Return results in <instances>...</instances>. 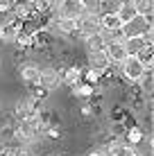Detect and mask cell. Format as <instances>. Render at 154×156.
<instances>
[{
  "label": "cell",
  "instance_id": "cell-13",
  "mask_svg": "<svg viewBox=\"0 0 154 156\" xmlns=\"http://www.w3.org/2000/svg\"><path fill=\"white\" fill-rule=\"evenodd\" d=\"M18 34V25L16 23H0V41L2 43H14Z\"/></svg>",
  "mask_w": 154,
  "mask_h": 156
},
{
  "label": "cell",
  "instance_id": "cell-16",
  "mask_svg": "<svg viewBox=\"0 0 154 156\" xmlns=\"http://www.w3.org/2000/svg\"><path fill=\"white\" fill-rule=\"evenodd\" d=\"M120 5H123V0H102L100 2V16L102 14H118Z\"/></svg>",
  "mask_w": 154,
  "mask_h": 156
},
{
  "label": "cell",
  "instance_id": "cell-20",
  "mask_svg": "<svg viewBox=\"0 0 154 156\" xmlns=\"http://www.w3.org/2000/svg\"><path fill=\"white\" fill-rule=\"evenodd\" d=\"M14 43H18L20 48H30V45H34V36L27 34V32H23V30H18V34H16V41Z\"/></svg>",
  "mask_w": 154,
  "mask_h": 156
},
{
  "label": "cell",
  "instance_id": "cell-15",
  "mask_svg": "<svg viewBox=\"0 0 154 156\" xmlns=\"http://www.w3.org/2000/svg\"><path fill=\"white\" fill-rule=\"evenodd\" d=\"M136 84H141L143 93L150 98V95H152V68H145V73L138 77V82H136Z\"/></svg>",
  "mask_w": 154,
  "mask_h": 156
},
{
  "label": "cell",
  "instance_id": "cell-7",
  "mask_svg": "<svg viewBox=\"0 0 154 156\" xmlns=\"http://www.w3.org/2000/svg\"><path fill=\"white\" fill-rule=\"evenodd\" d=\"M36 98H32V95H25V98H20L16 102V118L18 120H25V118H30L32 113L36 111Z\"/></svg>",
  "mask_w": 154,
  "mask_h": 156
},
{
  "label": "cell",
  "instance_id": "cell-11",
  "mask_svg": "<svg viewBox=\"0 0 154 156\" xmlns=\"http://www.w3.org/2000/svg\"><path fill=\"white\" fill-rule=\"evenodd\" d=\"M104 55L109 57L111 63H123L125 57H127V52H125L123 43H111V45H104Z\"/></svg>",
  "mask_w": 154,
  "mask_h": 156
},
{
  "label": "cell",
  "instance_id": "cell-1",
  "mask_svg": "<svg viewBox=\"0 0 154 156\" xmlns=\"http://www.w3.org/2000/svg\"><path fill=\"white\" fill-rule=\"evenodd\" d=\"M100 32V14H91V12H84L79 18L75 20V34L79 39H88V36L98 34Z\"/></svg>",
  "mask_w": 154,
  "mask_h": 156
},
{
  "label": "cell",
  "instance_id": "cell-18",
  "mask_svg": "<svg viewBox=\"0 0 154 156\" xmlns=\"http://www.w3.org/2000/svg\"><path fill=\"white\" fill-rule=\"evenodd\" d=\"M136 16V9L131 7V2H123L120 5V9H118V18H120V25L127 23L129 18H134Z\"/></svg>",
  "mask_w": 154,
  "mask_h": 156
},
{
  "label": "cell",
  "instance_id": "cell-17",
  "mask_svg": "<svg viewBox=\"0 0 154 156\" xmlns=\"http://www.w3.org/2000/svg\"><path fill=\"white\" fill-rule=\"evenodd\" d=\"M73 90H75V95L77 98H82V100H88L93 95V84H84V82H77L75 86H73Z\"/></svg>",
  "mask_w": 154,
  "mask_h": 156
},
{
  "label": "cell",
  "instance_id": "cell-23",
  "mask_svg": "<svg viewBox=\"0 0 154 156\" xmlns=\"http://www.w3.org/2000/svg\"><path fill=\"white\" fill-rule=\"evenodd\" d=\"M152 57H154V48H145V50L138 55V59L143 61V66H145V68H152V63H154Z\"/></svg>",
  "mask_w": 154,
  "mask_h": 156
},
{
  "label": "cell",
  "instance_id": "cell-21",
  "mask_svg": "<svg viewBox=\"0 0 154 156\" xmlns=\"http://www.w3.org/2000/svg\"><path fill=\"white\" fill-rule=\"evenodd\" d=\"M84 41H86V50L88 52H95V50H102V48H104L100 34H93V36H88V39H84Z\"/></svg>",
  "mask_w": 154,
  "mask_h": 156
},
{
  "label": "cell",
  "instance_id": "cell-3",
  "mask_svg": "<svg viewBox=\"0 0 154 156\" xmlns=\"http://www.w3.org/2000/svg\"><path fill=\"white\" fill-rule=\"evenodd\" d=\"M52 16L57 18H68V20H77L79 16L84 14V7H82V0H61L55 9L50 12Z\"/></svg>",
  "mask_w": 154,
  "mask_h": 156
},
{
  "label": "cell",
  "instance_id": "cell-24",
  "mask_svg": "<svg viewBox=\"0 0 154 156\" xmlns=\"http://www.w3.org/2000/svg\"><path fill=\"white\" fill-rule=\"evenodd\" d=\"M100 2H102V0H82V7H84V12L100 14Z\"/></svg>",
  "mask_w": 154,
  "mask_h": 156
},
{
  "label": "cell",
  "instance_id": "cell-22",
  "mask_svg": "<svg viewBox=\"0 0 154 156\" xmlns=\"http://www.w3.org/2000/svg\"><path fill=\"white\" fill-rule=\"evenodd\" d=\"M141 140H143V131H141L138 127H134V129L127 131V143H129V145H134V147H136Z\"/></svg>",
  "mask_w": 154,
  "mask_h": 156
},
{
  "label": "cell",
  "instance_id": "cell-6",
  "mask_svg": "<svg viewBox=\"0 0 154 156\" xmlns=\"http://www.w3.org/2000/svg\"><path fill=\"white\" fill-rule=\"evenodd\" d=\"M9 12L14 14L16 20H25L30 18V16H34V5H32V0H14L12 7H9Z\"/></svg>",
  "mask_w": 154,
  "mask_h": 156
},
{
  "label": "cell",
  "instance_id": "cell-4",
  "mask_svg": "<svg viewBox=\"0 0 154 156\" xmlns=\"http://www.w3.org/2000/svg\"><path fill=\"white\" fill-rule=\"evenodd\" d=\"M145 73V66L138 57H125V61L120 63V75L127 79V82H138V77Z\"/></svg>",
  "mask_w": 154,
  "mask_h": 156
},
{
  "label": "cell",
  "instance_id": "cell-29",
  "mask_svg": "<svg viewBox=\"0 0 154 156\" xmlns=\"http://www.w3.org/2000/svg\"><path fill=\"white\" fill-rule=\"evenodd\" d=\"M88 156H102V154H100V152H93V154H88Z\"/></svg>",
  "mask_w": 154,
  "mask_h": 156
},
{
  "label": "cell",
  "instance_id": "cell-8",
  "mask_svg": "<svg viewBox=\"0 0 154 156\" xmlns=\"http://www.w3.org/2000/svg\"><path fill=\"white\" fill-rule=\"evenodd\" d=\"M39 77H41V68L36 66V63L27 61V63L20 66V79H23L27 86H36L39 84Z\"/></svg>",
  "mask_w": 154,
  "mask_h": 156
},
{
  "label": "cell",
  "instance_id": "cell-27",
  "mask_svg": "<svg viewBox=\"0 0 154 156\" xmlns=\"http://www.w3.org/2000/svg\"><path fill=\"white\" fill-rule=\"evenodd\" d=\"M59 2H61V0H50V5H52V9H55V7H57V5H59ZM52 9H50V12H52Z\"/></svg>",
  "mask_w": 154,
  "mask_h": 156
},
{
  "label": "cell",
  "instance_id": "cell-14",
  "mask_svg": "<svg viewBox=\"0 0 154 156\" xmlns=\"http://www.w3.org/2000/svg\"><path fill=\"white\" fill-rule=\"evenodd\" d=\"M131 7L141 16H152L154 14V0H131Z\"/></svg>",
  "mask_w": 154,
  "mask_h": 156
},
{
  "label": "cell",
  "instance_id": "cell-2",
  "mask_svg": "<svg viewBox=\"0 0 154 156\" xmlns=\"http://www.w3.org/2000/svg\"><path fill=\"white\" fill-rule=\"evenodd\" d=\"M120 27H123V34L125 36H143L147 30H152V16L136 14L134 18H129L127 23L120 25Z\"/></svg>",
  "mask_w": 154,
  "mask_h": 156
},
{
  "label": "cell",
  "instance_id": "cell-10",
  "mask_svg": "<svg viewBox=\"0 0 154 156\" xmlns=\"http://www.w3.org/2000/svg\"><path fill=\"white\" fill-rule=\"evenodd\" d=\"M100 39H102L104 45H111V43H123L125 41V34H123V27H100Z\"/></svg>",
  "mask_w": 154,
  "mask_h": 156
},
{
  "label": "cell",
  "instance_id": "cell-28",
  "mask_svg": "<svg viewBox=\"0 0 154 156\" xmlns=\"http://www.w3.org/2000/svg\"><path fill=\"white\" fill-rule=\"evenodd\" d=\"M5 147H7V145H5V140H2V138H0V152H2Z\"/></svg>",
  "mask_w": 154,
  "mask_h": 156
},
{
  "label": "cell",
  "instance_id": "cell-9",
  "mask_svg": "<svg viewBox=\"0 0 154 156\" xmlns=\"http://www.w3.org/2000/svg\"><path fill=\"white\" fill-rule=\"evenodd\" d=\"M123 48H125L127 57H138L147 45H145V41H143V36H125Z\"/></svg>",
  "mask_w": 154,
  "mask_h": 156
},
{
  "label": "cell",
  "instance_id": "cell-19",
  "mask_svg": "<svg viewBox=\"0 0 154 156\" xmlns=\"http://www.w3.org/2000/svg\"><path fill=\"white\" fill-rule=\"evenodd\" d=\"M100 27H120L118 14H102L100 16Z\"/></svg>",
  "mask_w": 154,
  "mask_h": 156
},
{
  "label": "cell",
  "instance_id": "cell-12",
  "mask_svg": "<svg viewBox=\"0 0 154 156\" xmlns=\"http://www.w3.org/2000/svg\"><path fill=\"white\" fill-rule=\"evenodd\" d=\"M59 77H61V84H66V86H70V88H73L77 82H82L84 73L79 70V68H66V70L59 73Z\"/></svg>",
  "mask_w": 154,
  "mask_h": 156
},
{
  "label": "cell",
  "instance_id": "cell-25",
  "mask_svg": "<svg viewBox=\"0 0 154 156\" xmlns=\"http://www.w3.org/2000/svg\"><path fill=\"white\" fill-rule=\"evenodd\" d=\"M14 156H34V149H32V145H20L14 149Z\"/></svg>",
  "mask_w": 154,
  "mask_h": 156
},
{
  "label": "cell",
  "instance_id": "cell-26",
  "mask_svg": "<svg viewBox=\"0 0 154 156\" xmlns=\"http://www.w3.org/2000/svg\"><path fill=\"white\" fill-rule=\"evenodd\" d=\"M14 0H0V9H9Z\"/></svg>",
  "mask_w": 154,
  "mask_h": 156
},
{
  "label": "cell",
  "instance_id": "cell-5",
  "mask_svg": "<svg viewBox=\"0 0 154 156\" xmlns=\"http://www.w3.org/2000/svg\"><path fill=\"white\" fill-rule=\"evenodd\" d=\"M36 86H41L45 93L57 90V88L61 86L59 70H57V68H41V77H39V84H36Z\"/></svg>",
  "mask_w": 154,
  "mask_h": 156
}]
</instances>
